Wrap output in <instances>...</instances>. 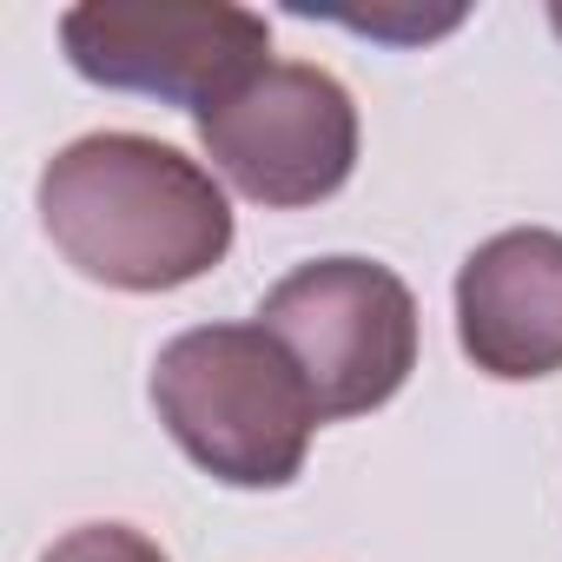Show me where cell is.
Returning a JSON list of instances; mask_svg holds the SVG:
<instances>
[{
  "mask_svg": "<svg viewBox=\"0 0 562 562\" xmlns=\"http://www.w3.org/2000/svg\"><path fill=\"white\" fill-rule=\"evenodd\" d=\"M457 345L483 378L503 384L562 371V232L516 225L463 258Z\"/></svg>",
  "mask_w": 562,
  "mask_h": 562,
  "instance_id": "cell-6",
  "label": "cell"
},
{
  "mask_svg": "<svg viewBox=\"0 0 562 562\" xmlns=\"http://www.w3.org/2000/svg\"><path fill=\"white\" fill-rule=\"evenodd\" d=\"M54 251L113 292H179L232 251L225 186L166 139L87 133L41 172Z\"/></svg>",
  "mask_w": 562,
  "mask_h": 562,
  "instance_id": "cell-1",
  "label": "cell"
},
{
  "mask_svg": "<svg viewBox=\"0 0 562 562\" xmlns=\"http://www.w3.org/2000/svg\"><path fill=\"white\" fill-rule=\"evenodd\" d=\"M166 437L225 490H285L305 470L318 397L265 325H192L153 358Z\"/></svg>",
  "mask_w": 562,
  "mask_h": 562,
  "instance_id": "cell-2",
  "label": "cell"
},
{
  "mask_svg": "<svg viewBox=\"0 0 562 562\" xmlns=\"http://www.w3.org/2000/svg\"><path fill=\"white\" fill-rule=\"evenodd\" d=\"M41 562H172V555L133 522H87V529H67Z\"/></svg>",
  "mask_w": 562,
  "mask_h": 562,
  "instance_id": "cell-7",
  "label": "cell"
},
{
  "mask_svg": "<svg viewBox=\"0 0 562 562\" xmlns=\"http://www.w3.org/2000/svg\"><path fill=\"white\" fill-rule=\"evenodd\" d=\"M80 80L186 106L192 120L271 67V27L232 0H80L60 14Z\"/></svg>",
  "mask_w": 562,
  "mask_h": 562,
  "instance_id": "cell-4",
  "label": "cell"
},
{
  "mask_svg": "<svg viewBox=\"0 0 562 562\" xmlns=\"http://www.w3.org/2000/svg\"><path fill=\"white\" fill-rule=\"evenodd\" d=\"M258 325L292 351L325 424L391 404L417 371V299L378 258H312L285 271Z\"/></svg>",
  "mask_w": 562,
  "mask_h": 562,
  "instance_id": "cell-3",
  "label": "cell"
},
{
  "mask_svg": "<svg viewBox=\"0 0 562 562\" xmlns=\"http://www.w3.org/2000/svg\"><path fill=\"white\" fill-rule=\"evenodd\" d=\"M199 146L251 205L299 212L345 192L358 166V106L338 74L312 60H271L199 113Z\"/></svg>",
  "mask_w": 562,
  "mask_h": 562,
  "instance_id": "cell-5",
  "label": "cell"
},
{
  "mask_svg": "<svg viewBox=\"0 0 562 562\" xmlns=\"http://www.w3.org/2000/svg\"><path fill=\"white\" fill-rule=\"evenodd\" d=\"M549 27H555V34H562V8H549Z\"/></svg>",
  "mask_w": 562,
  "mask_h": 562,
  "instance_id": "cell-8",
  "label": "cell"
}]
</instances>
